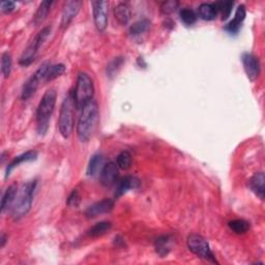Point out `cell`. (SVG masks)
Segmentation results:
<instances>
[{
  "label": "cell",
  "instance_id": "3957f363",
  "mask_svg": "<svg viewBox=\"0 0 265 265\" xmlns=\"http://www.w3.org/2000/svg\"><path fill=\"white\" fill-rule=\"evenodd\" d=\"M57 100V94L55 89H48L36 109V129L39 135H45L48 128L51 116L54 111Z\"/></svg>",
  "mask_w": 265,
  "mask_h": 265
},
{
  "label": "cell",
  "instance_id": "f546056e",
  "mask_svg": "<svg viewBox=\"0 0 265 265\" xmlns=\"http://www.w3.org/2000/svg\"><path fill=\"white\" fill-rule=\"evenodd\" d=\"M179 16H180V19L181 21L185 24V25H188V26H191L193 24L196 23L197 21V15H196V12L189 8V7H185V8H182L179 12Z\"/></svg>",
  "mask_w": 265,
  "mask_h": 265
},
{
  "label": "cell",
  "instance_id": "30bf717a",
  "mask_svg": "<svg viewBox=\"0 0 265 265\" xmlns=\"http://www.w3.org/2000/svg\"><path fill=\"white\" fill-rule=\"evenodd\" d=\"M242 61L244 65V70L247 74V77L249 78V80L252 82L257 80L261 72L259 58L254 54H252V53L246 52L242 56Z\"/></svg>",
  "mask_w": 265,
  "mask_h": 265
},
{
  "label": "cell",
  "instance_id": "8992f818",
  "mask_svg": "<svg viewBox=\"0 0 265 265\" xmlns=\"http://www.w3.org/2000/svg\"><path fill=\"white\" fill-rule=\"evenodd\" d=\"M50 33H51V26H46V27H44L42 30H39L36 33V35L28 43L27 47L25 48L24 52L22 53V55L20 57L19 63L22 66H28L33 62L39 48H41L43 44L46 42V39L48 38Z\"/></svg>",
  "mask_w": 265,
  "mask_h": 265
},
{
  "label": "cell",
  "instance_id": "ba28073f",
  "mask_svg": "<svg viewBox=\"0 0 265 265\" xmlns=\"http://www.w3.org/2000/svg\"><path fill=\"white\" fill-rule=\"evenodd\" d=\"M187 245L192 253H194L198 257L203 258L209 262L217 263V264L219 263L214 253L211 252L208 242L203 236L199 235V234H191L187 240Z\"/></svg>",
  "mask_w": 265,
  "mask_h": 265
},
{
  "label": "cell",
  "instance_id": "277c9868",
  "mask_svg": "<svg viewBox=\"0 0 265 265\" xmlns=\"http://www.w3.org/2000/svg\"><path fill=\"white\" fill-rule=\"evenodd\" d=\"M95 85L90 76L86 73H80L77 77L76 87L73 91V97L76 109L81 110L84 106L94 100Z\"/></svg>",
  "mask_w": 265,
  "mask_h": 265
},
{
  "label": "cell",
  "instance_id": "cb8c5ba5",
  "mask_svg": "<svg viewBox=\"0 0 265 265\" xmlns=\"http://www.w3.org/2000/svg\"><path fill=\"white\" fill-rule=\"evenodd\" d=\"M228 227L235 234H245L250 230L251 225L248 221L244 219H236L228 223Z\"/></svg>",
  "mask_w": 265,
  "mask_h": 265
},
{
  "label": "cell",
  "instance_id": "4dcf8cb0",
  "mask_svg": "<svg viewBox=\"0 0 265 265\" xmlns=\"http://www.w3.org/2000/svg\"><path fill=\"white\" fill-rule=\"evenodd\" d=\"M11 56L8 52H5L1 56V73L4 78H8L11 72Z\"/></svg>",
  "mask_w": 265,
  "mask_h": 265
},
{
  "label": "cell",
  "instance_id": "836d02e7",
  "mask_svg": "<svg viewBox=\"0 0 265 265\" xmlns=\"http://www.w3.org/2000/svg\"><path fill=\"white\" fill-rule=\"evenodd\" d=\"M79 203H80V195H79V192L77 190H74L70 194L68 200H66V204L71 207H77Z\"/></svg>",
  "mask_w": 265,
  "mask_h": 265
},
{
  "label": "cell",
  "instance_id": "7c38bea8",
  "mask_svg": "<svg viewBox=\"0 0 265 265\" xmlns=\"http://www.w3.org/2000/svg\"><path fill=\"white\" fill-rule=\"evenodd\" d=\"M81 5H82V2L78 1V0H71V1H66L64 3L62 12H61V21H60L61 28L68 27L70 23L78 15Z\"/></svg>",
  "mask_w": 265,
  "mask_h": 265
},
{
  "label": "cell",
  "instance_id": "8fae6325",
  "mask_svg": "<svg viewBox=\"0 0 265 265\" xmlns=\"http://www.w3.org/2000/svg\"><path fill=\"white\" fill-rule=\"evenodd\" d=\"M119 176V168L116 163L109 162L105 164L103 170L100 173L101 183L106 188H110L112 185L118 182Z\"/></svg>",
  "mask_w": 265,
  "mask_h": 265
},
{
  "label": "cell",
  "instance_id": "6da1fadb",
  "mask_svg": "<svg viewBox=\"0 0 265 265\" xmlns=\"http://www.w3.org/2000/svg\"><path fill=\"white\" fill-rule=\"evenodd\" d=\"M99 106L95 100L88 102L81 109L77 124V136L81 142H88L94 135L99 123Z\"/></svg>",
  "mask_w": 265,
  "mask_h": 265
},
{
  "label": "cell",
  "instance_id": "5b68a950",
  "mask_svg": "<svg viewBox=\"0 0 265 265\" xmlns=\"http://www.w3.org/2000/svg\"><path fill=\"white\" fill-rule=\"evenodd\" d=\"M75 108L73 91H70L62 101L58 117L59 132L64 139H68L73 132Z\"/></svg>",
  "mask_w": 265,
  "mask_h": 265
},
{
  "label": "cell",
  "instance_id": "ac0fdd59",
  "mask_svg": "<svg viewBox=\"0 0 265 265\" xmlns=\"http://www.w3.org/2000/svg\"><path fill=\"white\" fill-rule=\"evenodd\" d=\"M104 166H105L104 155L101 153L94 154L91 156L90 161L88 163V166H87V171H86L87 176L94 177V176L98 175L99 173H101V171L103 170Z\"/></svg>",
  "mask_w": 265,
  "mask_h": 265
},
{
  "label": "cell",
  "instance_id": "9a60e30c",
  "mask_svg": "<svg viewBox=\"0 0 265 265\" xmlns=\"http://www.w3.org/2000/svg\"><path fill=\"white\" fill-rule=\"evenodd\" d=\"M140 181L135 176H125L117 183V188L115 192V197L119 198L121 196L127 194L131 190H135L139 187Z\"/></svg>",
  "mask_w": 265,
  "mask_h": 265
},
{
  "label": "cell",
  "instance_id": "603a6c76",
  "mask_svg": "<svg viewBox=\"0 0 265 265\" xmlns=\"http://www.w3.org/2000/svg\"><path fill=\"white\" fill-rule=\"evenodd\" d=\"M112 228V224L110 222H100V223H97L96 225H94V226H92L87 234L90 236V237H101L105 234H107Z\"/></svg>",
  "mask_w": 265,
  "mask_h": 265
},
{
  "label": "cell",
  "instance_id": "52a82bcc",
  "mask_svg": "<svg viewBox=\"0 0 265 265\" xmlns=\"http://www.w3.org/2000/svg\"><path fill=\"white\" fill-rule=\"evenodd\" d=\"M51 63L49 61H46L39 65V68L31 75V77L26 81L23 85L22 92H21V98L24 101H27L30 99L37 90L39 84H41L42 81L46 80L47 73L49 71Z\"/></svg>",
  "mask_w": 265,
  "mask_h": 265
},
{
  "label": "cell",
  "instance_id": "9c48e42d",
  "mask_svg": "<svg viewBox=\"0 0 265 265\" xmlns=\"http://www.w3.org/2000/svg\"><path fill=\"white\" fill-rule=\"evenodd\" d=\"M92 4V16L97 29L100 32L106 30L108 26V12L109 2L108 1H94Z\"/></svg>",
  "mask_w": 265,
  "mask_h": 265
},
{
  "label": "cell",
  "instance_id": "d6986e66",
  "mask_svg": "<svg viewBox=\"0 0 265 265\" xmlns=\"http://www.w3.org/2000/svg\"><path fill=\"white\" fill-rule=\"evenodd\" d=\"M18 192V187L16 183H12L10 184L9 187L5 190V192L2 195V199H1V213H5V211L11 208L12 204H14L15 201V198Z\"/></svg>",
  "mask_w": 265,
  "mask_h": 265
},
{
  "label": "cell",
  "instance_id": "ffe728a7",
  "mask_svg": "<svg viewBox=\"0 0 265 265\" xmlns=\"http://www.w3.org/2000/svg\"><path fill=\"white\" fill-rule=\"evenodd\" d=\"M131 7L126 2L118 3L114 7V17L121 25H127L131 20Z\"/></svg>",
  "mask_w": 265,
  "mask_h": 265
},
{
  "label": "cell",
  "instance_id": "2e32d148",
  "mask_svg": "<svg viewBox=\"0 0 265 265\" xmlns=\"http://www.w3.org/2000/svg\"><path fill=\"white\" fill-rule=\"evenodd\" d=\"M37 157V152L35 150H28L26 151L18 156H16L14 160H12L6 167V170H5V177L7 178L10 173L12 172V170H14L15 168H17L19 165L23 164V163H27V162H32V161H35Z\"/></svg>",
  "mask_w": 265,
  "mask_h": 265
},
{
  "label": "cell",
  "instance_id": "484cf974",
  "mask_svg": "<svg viewBox=\"0 0 265 265\" xmlns=\"http://www.w3.org/2000/svg\"><path fill=\"white\" fill-rule=\"evenodd\" d=\"M150 27V21L147 19H142L137 22H135L130 27V33L131 35H140L147 31Z\"/></svg>",
  "mask_w": 265,
  "mask_h": 265
},
{
  "label": "cell",
  "instance_id": "d6a6232c",
  "mask_svg": "<svg viewBox=\"0 0 265 265\" xmlns=\"http://www.w3.org/2000/svg\"><path fill=\"white\" fill-rule=\"evenodd\" d=\"M178 5L179 3L177 1H165L161 5V10L164 15H169L172 14V12H174L178 7Z\"/></svg>",
  "mask_w": 265,
  "mask_h": 265
},
{
  "label": "cell",
  "instance_id": "7a4b0ae2",
  "mask_svg": "<svg viewBox=\"0 0 265 265\" xmlns=\"http://www.w3.org/2000/svg\"><path fill=\"white\" fill-rule=\"evenodd\" d=\"M35 188L36 180H31L23 183L18 189L14 204L10 208L11 218L15 221L24 218L30 211Z\"/></svg>",
  "mask_w": 265,
  "mask_h": 265
},
{
  "label": "cell",
  "instance_id": "f1b7e54d",
  "mask_svg": "<svg viewBox=\"0 0 265 265\" xmlns=\"http://www.w3.org/2000/svg\"><path fill=\"white\" fill-rule=\"evenodd\" d=\"M116 164L119 169L128 170L132 165V154L128 150H124L116 157Z\"/></svg>",
  "mask_w": 265,
  "mask_h": 265
},
{
  "label": "cell",
  "instance_id": "4316f807",
  "mask_svg": "<svg viewBox=\"0 0 265 265\" xmlns=\"http://www.w3.org/2000/svg\"><path fill=\"white\" fill-rule=\"evenodd\" d=\"M66 71L65 65L63 63H58V64H51L49 71L47 73V77H46V82H50L53 81L54 79L60 77L61 75H63Z\"/></svg>",
  "mask_w": 265,
  "mask_h": 265
},
{
  "label": "cell",
  "instance_id": "1f68e13d",
  "mask_svg": "<svg viewBox=\"0 0 265 265\" xmlns=\"http://www.w3.org/2000/svg\"><path fill=\"white\" fill-rule=\"evenodd\" d=\"M124 58L123 57H116L114 58L108 65H107V74L109 77L115 76L118 72V70L122 68V65L124 63Z\"/></svg>",
  "mask_w": 265,
  "mask_h": 265
},
{
  "label": "cell",
  "instance_id": "83f0119b",
  "mask_svg": "<svg viewBox=\"0 0 265 265\" xmlns=\"http://www.w3.org/2000/svg\"><path fill=\"white\" fill-rule=\"evenodd\" d=\"M215 5L218 9V12H220L222 16V20L225 21V20H227L231 15L234 1H218L215 3Z\"/></svg>",
  "mask_w": 265,
  "mask_h": 265
},
{
  "label": "cell",
  "instance_id": "7402d4cb",
  "mask_svg": "<svg viewBox=\"0 0 265 265\" xmlns=\"http://www.w3.org/2000/svg\"><path fill=\"white\" fill-rule=\"evenodd\" d=\"M52 4H53V1H49V0H46V1H43L41 4H39V6L37 7L35 14L33 16V24L35 26L41 25L46 20Z\"/></svg>",
  "mask_w": 265,
  "mask_h": 265
},
{
  "label": "cell",
  "instance_id": "44dd1931",
  "mask_svg": "<svg viewBox=\"0 0 265 265\" xmlns=\"http://www.w3.org/2000/svg\"><path fill=\"white\" fill-rule=\"evenodd\" d=\"M198 14L205 21H213L218 16V9L215 3H202L198 7Z\"/></svg>",
  "mask_w": 265,
  "mask_h": 265
},
{
  "label": "cell",
  "instance_id": "4fadbf2b",
  "mask_svg": "<svg viewBox=\"0 0 265 265\" xmlns=\"http://www.w3.org/2000/svg\"><path fill=\"white\" fill-rule=\"evenodd\" d=\"M114 207V201L112 199H103V200L90 205L85 210V216L88 219H95L99 216L109 214Z\"/></svg>",
  "mask_w": 265,
  "mask_h": 265
},
{
  "label": "cell",
  "instance_id": "d4e9b609",
  "mask_svg": "<svg viewBox=\"0 0 265 265\" xmlns=\"http://www.w3.org/2000/svg\"><path fill=\"white\" fill-rule=\"evenodd\" d=\"M170 237L169 236H161L156 238L155 241V251L156 253L160 255L161 257L167 256L170 252Z\"/></svg>",
  "mask_w": 265,
  "mask_h": 265
},
{
  "label": "cell",
  "instance_id": "d590c367",
  "mask_svg": "<svg viewBox=\"0 0 265 265\" xmlns=\"http://www.w3.org/2000/svg\"><path fill=\"white\" fill-rule=\"evenodd\" d=\"M5 243H6V236H5V234H1V237H0V247H1V248H3L4 247V245H5Z\"/></svg>",
  "mask_w": 265,
  "mask_h": 265
},
{
  "label": "cell",
  "instance_id": "5bb4252c",
  "mask_svg": "<svg viewBox=\"0 0 265 265\" xmlns=\"http://www.w3.org/2000/svg\"><path fill=\"white\" fill-rule=\"evenodd\" d=\"M246 15H247V11H246L245 5L242 4V5L238 6L233 20L230 21L226 26H225V30L231 33V34L237 33L238 31H240L242 25H243V22L246 19Z\"/></svg>",
  "mask_w": 265,
  "mask_h": 265
},
{
  "label": "cell",
  "instance_id": "e0dca14e",
  "mask_svg": "<svg viewBox=\"0 0 265 265\" xmlns=\"http://www.w3.org/2000/svg\"><path fill=\"white\" fill-rule=\"evenodd\" d=\"M265 176L263 172H258L251 177L249 180V188L261 200H264V193H265Z\"/></svg>",
  "mask_w": 265,
  "mask_h": 265
},
{
  "label": "cell",
  "instance_id": "e575fe53",
  "mask_svg": "<svg viewBox=\"0 0 265 265\" xmlns=\"http://www.w3.org/2000/svg\"><path fill=\"white\" fill-rule=\"evenodd\" d=\"M15 8V2L14 1H3L1 2V11L8 14V12L12 11Z\"/></svg>",
  "mask_w": 265,
  "mask_h": 265
}]
</instances>
